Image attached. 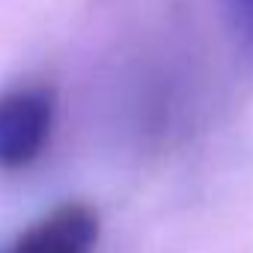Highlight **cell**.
Returning <instances> with one entry per match:
<instances>
[{
	"instance_id": "6da1fadb",
	"label": "cell",
	"mask_w": 253,
	"mask_h": 253,
	"mask_svg": "<svg viewBox=\"0 0 253 253\" xmlns=\"http://www.w3.org/2000/svg\"><path fill=\"white\" fill-rule=\"evenodd\" d=\"M57 122V92L27 81L0 92V170L18 173L42 158Z\"/></svg>"
},
{
	"instance_id": "3957f363",
	"label": "cell",
	"mask_w": 253,
	"mask_h": 253,
	"mask_svg": "<svg viewBox=\"0 0 253 253\" xmlns=\"http://www.w3.org/2000/svg\"><path fill=\"white\" fill-rule=\"evenodd\" d=\"M226 21L238 42V48L253 60V0H223Z\"/></svg>"
},
{
	"instance_id": "7a4b0ae2",
	"label": "cell",
	"mask_w": 253,
	"mask_h": 253,
	"mask_svg": "<svg viewBox=\"0 0 253 253\" xmlns=\"http://www.w3.org/2000/svg\"><path fill=\"white\" fill-rule=\"evenodd\" d=\"M98 211L84 200H69L33 220L9 253H92L98 244Z\"/></svg>"
}]
</instances>
